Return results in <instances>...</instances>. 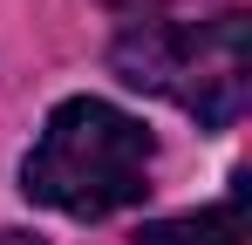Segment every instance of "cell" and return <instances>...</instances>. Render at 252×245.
I'll return each mask as SVG.
<instances>
[{
    "label": "cell",
    "mask_w": 252,
    "mask_h": 245,
    "mask_svg": "<svg viewBox=\"0 0 252 245\" xmlns=\"http://www.w3.org/2000/svg\"><path fill=\"white\" fill-rule=\"evenodd\" d=\"M116 7H136L150 21H184V7H211V0H116Z\"/></svg>",
    "instance_id": "cell-4"
},
{
    "label": "cell",
    "mask_w": 252,
    "mask_h": 245,
    "mask_svg": "<svg viewBox=\"0 0 252 245\" xmlns=\"http://www.w3.org/2000/svg\"><path fill=\"white\" fill-rule=\"evenodd\" d=\"M109 68L129 89H150L184 116L225 129L246 116L252 95V21L239 7H218L211 21H136L116 34Z\"/></svg>",
    "instance_id": "cell-2"
},
{
    "label": "cell",
    "mask_w": 252,
    "mask_h": 245,
    "mask_svg": "<svg viewBox=\"0 0 252 245\" xmlns=\"http://www.w3.org/2000/svg\"><path fill=\"white\" fill-rule=\"evenodd\" d=\"M150 170H157V143L136 116H123L102 95H68L48 109L21 163V191L68 218H109L150 191Z\"/></svg>",
    "instance_id": "cell-1"
},
{
    "label": "cell",
    "mask_w": 252,
    "mask_h": 245,
    "mask_svg": "<svg viewBox=\"0 0 252 245\" xmlns=\"http://www.w3.org/2000/svg\"><path fill=\"white\" fill-rule=\"evenodd\" d=\"M136 245H246V184H232V191L218 204H205V211L143 225Z\"/></svg>",
    "instance_id": "cell-3"
},
{
    "label": "cell",
    "mask_w": 252,
    "mask_h": 245,
    "mask_svg": "<svg viewBox=\"0 0 252 245\" xmlns=\"http://www.w3.org/2000/svg\"><path fill=\"white\" fill-rule=\"evenodd\" d=\"M0 245H41V239H28V232H0Z\"/></svg>",
    "instance_id": "cell-5"
}]
</instances>
